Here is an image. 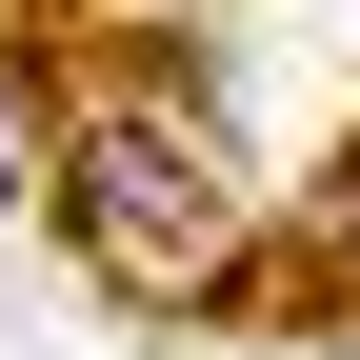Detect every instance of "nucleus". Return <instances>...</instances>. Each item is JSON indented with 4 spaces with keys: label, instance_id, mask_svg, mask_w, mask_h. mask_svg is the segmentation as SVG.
<instances>
[{
    "label": "nucleus",
    "instance_id": "f257e3e1",
    "mask_svg": "<svg viewBox=\"0 0 360 360\" xmlns=\"http://www.w3.org/2000/svg\"><path fill=\"white\" fill-rule=\"evenodd\" d=\"M220 240H240L220 141H180V120H101V141H80V260H101V281L180 300V281H220Z\"/></svg>",
    "mask_w": 360,
    "mask_h": 360
},
{
    "label": "nucleus",
    "instance_id": "f03ea898",
    "mask_svg": "<svg viewBox=\"0 0 360 360\" xmlns=\"http://www.w3.org/2000/svg\"><path fill=\"white\" fill-rule=\"evenodd\" d=\"M0 200H20V160H0Z\"/></svg>",
    "mask_w": 360,
    "mask_h": 360
}]
</instances>
